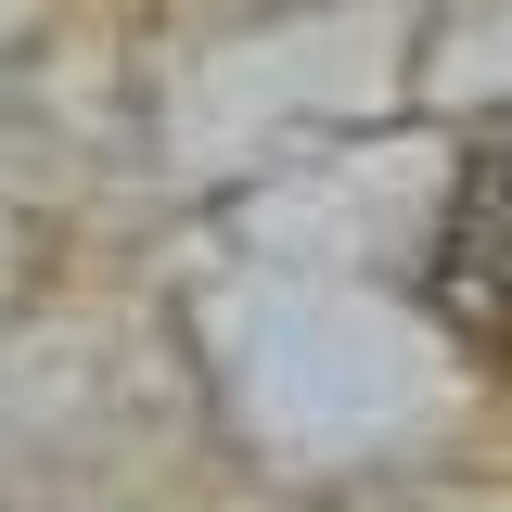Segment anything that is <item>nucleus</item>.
<instances>
[{
	"label": "nucleus",
	"instance_id": "obj_1",
	"mask_svg": "<svg viewBox=\"0 0 512 512\" xmlns=\"http://www.w3.org/2000/svg\"><path fill=\"white\" fill-rule=\"evenodd\" d=\"M436 308L474 346H512V141H487L461 167V205L436 231Z\"/></svg>",
	"mask_w": 512,
	"mask_h": 512
}]
</instances>
